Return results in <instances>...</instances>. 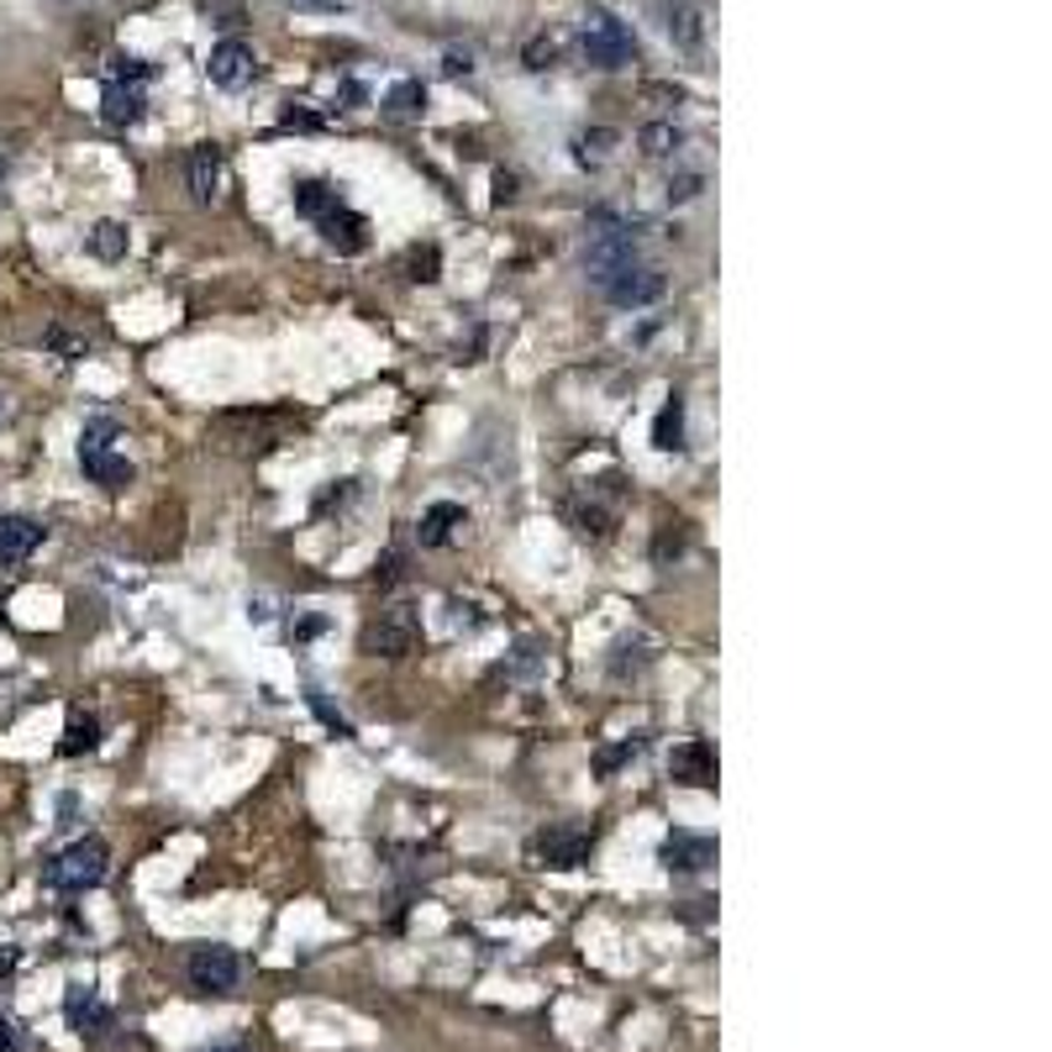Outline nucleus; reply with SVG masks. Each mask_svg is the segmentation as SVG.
Here are the masks:
<instances>
[{"label":"nucleus","mask_w":1052,"mask_h":1052,"mask_svg":"<svg viewBox=\"0 0 1052 1052\" xmlns=\"http://www.w3.org/2000/svg\"><path fill=\"white\" fill-rule=\"evenodd\" d=\"M117 437H121V427L111 416H96V421H85V431H79V469H85L90 484H100V490H127V484H132L127 453L111 448Z\"/></svg>","instance_id":"nucleus-1"},{"label":"nucleus","mask_w":1052,"mask_h":1052,"mask_svg":"<svg viewBox=\"0 0 1052 1052\" xmlns=\"http://www.w3.org/2000/svg\"><path fill=\"white\" fill-rule=\"evenodd\" d=\"M106 874H111V847L100 837H79L48 863L43 879H48L53 889H64V895H85V889H96Z\"/></svg>","instance_id":"nucleus-2"},{"label":"nucleus","mask_w":1052,"mask_h":1052,"mask_svg":"<svg viewBox=\"0 0 1052 1052\" xmlns=\"http://www.w3.org/2000/svg\"><path fill=\"white\" fill-rule=\"evenodd\" d=\"M584 58L595 64V69L616 74L626 69L632 58H637V37H632V26L622 22V17H611V11H590L584 17Z\"/></svg>","instance_id":"nucleus-3"},{"label":"nucleus","mask_w":1052,"mask_h":1052,"mask_svg":"<svg viewBox=\"0 0 1052 1052\" xmlns=\"http://www.w3.org/2000/svg\"><path fill=\"white\" fill-rule=\"evenodd\" d=\"M421 647V616L416 605H390L374 622L363 626V653L369 658H406Z\"/></svg>","instance_id":"nucleus-4"},{"label":"nucleus","mask_w":1052,"mask_h":1052,"mask_svg":"<svg viewBox=\"0 0 1052 1052\" xmlns=\"http://www.w3.org/2000/svg\"><path fill=\"white\" fill-rule=\"evenodd\" d=\"M600 289H605V300H611V306H622V311H643V306H658V300H664L669 280H664L658 269H647V263H626V269H616L611 280H600Z\"/></svg>","instance_id":"nucleus-5"},{"label":"nucleus","mask_w":1052,"mask_h":1052,"mask_svg":"<svg viewBox=\"0 0 1052 1052\" xmlns=\"http://www.w3.org/2000/svg\"><path fill=\"white\" fill-rule=\"evenodd\" d=\"M185 974H190V984L206 989V995H232L242 979V957L232 953V947H221V942H206V947H195V953L185 957Z\"/></svg>","instance_id":"nucleus-6"},{"label":"nucleus","mask_w":1052,"mask_h":1052,"mask_svg":"<svg viewBox=\"0 0 1052 1052\" xmlns=\"http://www.w3.org/2000/svg\"><path fill=\"white\" fill-rule=\"evenodd\" d=\"M206 74H211L216 90H248V85L259 79V58H253L248 43H238V37H221V43L211 48V58H206Z\"/></svg>","instance_id":"nucleus-7"},{"label":"nucleus","mask_w":1052,"mask_h":1052,"mask_svg":"<svg viewBox=\"0 0 1052 1052\" xmlns=\"http://www.w3.org/2000/svg\"><path fill=\"white\" fill-rule=\"evenodd\" d=\"M590 847H595V832H584V826H548L543 837L532 842V858L543 868H579L590 858Z\"/></svg>","instance_id":"nucleus-8"},{"label":"nucleus","mask_w":1052,"mask_h":1052,"mask_svg":"<svg viewBox=\"0 0 1052 1052\" xmlns=\"http://www.w3.org/2000/svg\"><path fill=\"white\" fill-rule=\"evenodd\" d=\"M274 431H280V416H269V410H238V416H221V421H216L221 448H232V453L269 448V442H274Z\"/></svg>","instance_id":"nucleus-9"},{"label":"nucleus","mask_w":1052,"mask_h":1052,"mask_svg":"<svg viewBox=\"0 0 1052 1052\" xmlns=\"http://www.w3.org/2000/svg\"><path fill=\"white\" fill-rule=\"evenodd\" d=\"M658 858H664L669 874H705L716 863V842L700 837V832H669L664 847H658Z\"/></svg>","instance_id":"nucleus-10"},{"label":"nucleus","mask_w":1052,"mask_h":1052,"mask_svg":"<svg viewBox=\"0 0 1052 1052\" xmlns=\"http://www.w3.org/2000/svg\"><path fill=\"white\" fill-rule=\"evenodd\" d=\"M669 774L679 779V785H694V789L716 785V747H711L705 737H694V742H684V747H673Z\"/></svg>","instance_id":"nucleus-11"},{"label":"nucleus","mask_w":1052,"mask_h":1052,"mask_svg":"<svg viewBox=\"0 0 1052 1052\" xmlns=\"http://www.w3.org/2000/svg\"><path fill=\"white\" fill-rule=\"evenodd\" d=\"M147 111V96L143 85H132V79H111L106 85V100H100V117H106V127H138Z\"/></svg>","instance_id":"nucleus-12"},{"label":"nucleus","mask_w":1052,"mask_h":1052,"mask_svg":"<svg viewBox=\"0 0 1052 1052\" xmlns=\"http://www.w3.org/2000/svg\"><path fill=\"white\" fill-rule=\"evenodd\" d=\"M458 526H469V511L458 501H437L421 511V522H416V543L421 548H442V543H453Z\"/></svg>","instance_id":"nucleus-13"},{"label":"nucleus","mask_w":1052,"mask_h":1052,"mask_svg":"<svg viewBox=\"0 0 1052 1052\" xmlns=\"http://www.w3.org/2000/svg\"><path fill=\"white\" fill-rule=\"evenodd\" d=\"M43 548V522L32 516H0V563H22Z\"/></svg>","instance_id":"nucleus-14"},{"label":"nucleus","mask_w":1052,"mask_h":1052,"mask_svg":"<svg viewBox=\"0 0 1052 1052\" xmlns=\"http://www.w3.org/2000/svg\"><path fill=\"white\" fill-rule=\"evenodd\" d=\"M316 227H321V238H327V248H337V253H348V259L369 248V221H363L359 211H348V206H342V211H332V216H327V221H316Z\"/></svg>","instance_id":"nucleus-15"},{"label":"nucleus","mask_w":1052,"mask_h":1052,"mask_svg":"<svg viewBox=\"0 0 1052 1052\" xmlns=\"http://www.w3.org/2000/svg\"><path fill=\"white\" fill-rule=\"evenodd\" d=\"M64 1016H69V1027L79 1031V1037H96V1031L111 1027V1010L100 1005L96 989H85V984H74L69 995H64Z\"/></svg>","instance_id":"nucleus-16"},{"label":"nucleus","mask_w":1052,"mask_h":1052,"mask_svg":"<svg viewBox=\"0 0 1052 1052\" xmlns=\"http://www.w3.org/2000/svg\"><path fill=\"white\" fill-rule=\"evenodd\" d=\"M221 174H227V164H221V147H195L190 153V200L195 206H211L216 195H221Z\"/></svg>","instance_id":"nucleus-17"},{"label":"nucleus","mask_w":1052,"mask_h":1052,"mask_svg":"<svg viewBox=\"0 0 1052 1052\" xmlns=\"http://www.w3.org/2000/svg\"><path fill=\"white\" fill-rule=\"evenodd\" d=\"M295 211L306 216V221H327L332 211H342V195H337V185H327V179H300V185H295Z\"/></svg>","instance_id":"nucleus-18"},{"label":"nucleus","mask_w":1052,"mask_h":1052,"mask_svg":"<svg viewBox=\"0 0 1052 1052\" xmlns=\"http://www.w3.org/2000/svg\"><path fill=\"white\" fill-rule=\"evenodd\" d=\"M653 448L658 453H684V395H669L658 421H653Z\"/></svg>","instance_id":"nucleus-19"},{"label":"nucleus","mask_w":1052,"mask_h":1052,"mask_svg":"<svg viewBox=\"0 0 1052 1052\" xmlns=\"http://www.w3.org/2000/svg\"><path fill=\"white\" fill-rule=\"evenodd\" d=\"M85 248H90V259H100V263H121L127 248H132V232H127V221H96Z\"/></svg>","instance_id":"nucleus-20"},{"label":"nucleus","mask_w":1052,"mask_h":1052,"mask_svg":"<svg viewBox=\"0 0 1052 1052\" xmlns=\"http://www.w3.org/2000/svg\"><path fill=\"white\" fill-rule=\"evenodd\" d=\"M664 26H669V37L679 48H700V37H705V32H700V11H694L690 0H679L669 17H664Z\"/></svg>","instance_id":"nucleus-21"},{"label":"nucleus","mask_w":1052,"mask_h":1052,"mask_svg":"<svg viewBox=\"0 0 1052 1052\" xmlns=\"http://www.w3.org/2000/svg\"><path fill=\"white\" fill-rule=\"evenodd\" d=\"M100 742V721L96 716H74L69 726H64V742H58V753L64 758H79V753H90Z\"/></svg>","instance_id":"nucleus-22"},{"label":"nucleus","mask_w":1052,"mask_h":1052,"mask_svg":"<svg viewBox=\"0 0 1052 1052\" xmlns=\"http://www.w3.org/2000/svg\"><path fill=\"white\" fill-rule=\"evenodd\" d=\"M616 143H622V138H616L611 127H595V132H579V138H574V158H579V164H605V158H611V147H616Z\"/></svg>","instance_id":"nucleus-23"},{"label":"nucleus","mask_w":1052,"mask_h":1052,"mask_svg":"<svg viewBox=\"0 0 1052 1052\" xmlns=\"http://www.w3.org/2000/svg\"><path fill=\"white\" fill-rule=\"evenodd\" d=\"M421 106H427V85H421V79H401V85L384 96V111H390V117H416Z\"/></svg>","instance_id":"nucleus-24"},{"label":"nucleus","mask_w":1052,"mask_h":1052,"mask_svg":"<svg viewBox=\"0 0 1052 1052\" xmlns=\"http://www.w3.org/2000/svg\"><path fill=\"white\" fill-rule=\"evenodd\" d=\"M679 143H684V132H679L673 121H653V127H643V153L647 158H669V153H679Z\"/></svg>","instance_id":"nucleus-25"},{"label":"nucleus","mask_w":1052,"mask_h":1052,"mask_svg":"<svg viewBox=\"0 0 1052 1052\" xmlns=\"http://www.w3.org/2000/svg\"><path fill=\"white\" fill-rule=\"evenodd\" d=\"M43 342H48L53 353H64V359H85V353H90V337H85V332H64V327H48Z\"/></svg>","instance_id":"nucleus-26"},{"label":"nucleus","mask_w":1052,"mask_h":1052,"mask_svg":"<svg viewBox=\"0 0 1052 1052\" xmlns=\"http://www.w3.org/2000/svg\"><path fill=\"white\" fill-rule=\"evenodd\" d=\"M679 548H684V532H679V522H664L658 543H653V558H658V563H669V558H679Z\"/></svg>","instance_id":"nucleus-27"},{"label":"nucleus","mask_w":1052,"mask_h":1052,"mask_svg":"<svg viewBox=\"0 0 1052 1052\" xmlns=\"http://www.w3.org/2000/svg\"><path fill=\"white\" fill-rule=\"evenodd\" d=\"M147 74H153V69H147L143 58H127V53H121L117 64H111V79H132V85H143Z\"/></svg>","instance_id":"nucleus-28"},{"label":"nucleus","mask_w":1052,"mask_h":1052,"mask_svg":"<svg viewBox=\"0 0 1052 1052\" xmlns=\"http://www.w3.org/2000/svg\"><path fill=\"white\" fill-rule=\"evenodd\" d=\"M700 195V174H679V179H669V200H694Z\"/></svg>","instance_id":"nucleus-29"},{"label":"nucleus","mask_w":1052,"mask_h":1052,"mask_svg":"<svg viewBox=\"0 0 1052 1052\" xmlns=\"http://www.w3.org/2000/svg\"><path fill=\"white\" fill-rule=\"evenodd\" d=\"M410 280H437V248H427V253H410Z\"/></svg>","instance_id":"nucleus-30"},{"label":"nucleus","mask_w":1052,"mask_h":1052,"mask_svg":"<svg viewBox=\"0 0 1052 1052\" xmlns=\"http://www.w3.org/2000/svg\"><path fill=\"white\" fill-rule=\"evenodd\" d=\"M637 753H643V742H622L616 753H605V758H600V774H611V768H616V764H626V758H637Z\"/></svg>","instance_id":"nucleus-31"},{"label":"nucleus","mask_w":1052,"mask_h":1052,"mask_svg":"<svg viewBox=\"0 0 1052 1052\" xmlns=\"http://www.w3.org/2000/svg\"><path fill=\"white\" fill-rule=\"evenodd\" d=\"M0 1052H22V1031L11 1016H0Z\"/></svg>","instance_id":"nucleus-32"},{"label":"nucleus","mask_w":1052,"mask_h":1052,"mask_svg":"<svg viewBox=\"0 0 1052 1052\" xmlns=\"http://www.w3.org/2000/svg\"><path fill=\"white\" fill-rule=\"evenodd\" d=\"M401 563H406V558H401V552H384V563H380V584H395V579L406 574V569H401Z\"/></svg>","instance_id":"nucleus-33"},{"label":"nucleus","mask_w":1052,"mask_h":1052,"mask_svg":"<svg viewBox=\"0 0 1052 1052\" xmlns=\"http://www.w3.org/2000/svg\"><path fill=\"white\" fill-rule=\"evenodd\" d=\"M552 64V43H532L526 48V69H548Z\"/></svg>","instance_id":"nucleus-34"},{"label":"nucleus","mask_w":1052,"mask_h":1052,"mask_svg":"<svg viewBox=\"0 0 1052 1052\" xmlns=\"http://www.w3.org/2000/svg\"><path fill=\"white\" fill-rule=\"evenodd\" d=\"M495 200H501V206L516 200V179H511V174H495Z\"/></svg>","instance_id":"nucleus-35"},{"label":"nucleus","mask_w":1052,"mask_h":1052,"mask_svg":"<svg viewBox=\"0 0 1052 1052\" xmlns=\"http://www.w3.org/2000/svg\"><path fill=\"white\" fill-rule=\"evenodd\" d=\"M200 1052H248V1048H238V1042H216V1048H200Z\"/></svg>","instance_id":"nucleus-36"},{"label":"nucleus","mask_w":1052,"mask_h":1052,"mask_svg":"<svg viewBox=\"0 0 1052 1052\" xmlns=\"http://www.w3.org/2000/svg\"><path fill=\"white\" fill-rule=\"evenodd\" d=\"M6 168H11V147L0 143V179H6Z\"/></svg>","instance_id":"nucleus-37"},{"label":"nucleus","mask_w":1052,"mask_h":1052,"mask_svg":"<svg viewBox=\"0 0 1052 1052\" xmlns=\"http://www.w3.org/2000/svg\"><path fill=\"white\" fill-rule=\"evenodd\" d=\"M0 410H6V395H0Z\"/></svg>","instance_id":"nucleus-38"}]
</instances>
